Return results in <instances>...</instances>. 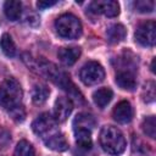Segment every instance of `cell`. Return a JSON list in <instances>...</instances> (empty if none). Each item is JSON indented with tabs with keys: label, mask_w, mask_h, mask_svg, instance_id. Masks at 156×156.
Returning a JSON list of instances; mask_svg holds the SVG:
<instances>
[{
	"label": "cell",
	"mask_w": 156,
	"mask_h": 156,
	"mask_svg": "<svg viewBox=\"0 0 156 156\" xmlns=\"http://www.w3.org/2000/svg\"><path fill=\"white\" fill-rule=\"evenodd\" d=\"M23 91L15 78H6L0 84V106L11 112L21 107Z\"/></svg>",
	"instance_id": "obj_1"
},
{
	"label": "cell",
	"mask_w": 156,
	"mask_h": 156,
	"mask_svg": "<svg viewBox=\"0 0 156 156\" xmlns=\"http://www.w3.org/2000/svg\"><path fill=\"white\" fill-rule=\"evenodd\" d=\"M99 140L102 150L112 156L121 155L126 149V139L122 132L113 126L102 127Z\"/></svg>",
	"instance_id": "obj_2"
},
{
	"label": "cell",
	"mask_w": 156,
	"mask_h": 156,
	"mask_svg": "<svg viewBox=\"0 0 156 156\" xmlns=\"http://www.w3.org/2000/svg\"><path fill=\"white\" fill-rule=\"evenodd\" d=\"M55 28L60 37L76 39L82 34V23L72 13H63L55 21Z\"/></svg>",
	"instance_id": "obj_3"
},
{
	"label": "cell",
	"mask_w": 156,
	"mask_h": 156,
	"mask_svg": "<svg viewBox=\"0 0 156 156\" xmlns=\"http://www.w3.org/2000/svg\"><path fill=\"white\" fill-rule=\"evenodd\" d=\"M40 69H41V71H43V72H44V73H45V74H46V76H48L55 84L60 85V87H61L62 89H65L66 91L77 95L78 99H82V95L79 94V91L76 90V87H74V84L71 82L69 77H68L65 72L60 71L55 65L45 62L44 65L40 66Z\"/></svg>",
	"instance_id": "obj_4"
},
{
	"label": "cell",
	"mask_w": 156,
	"mask_h": 156,
	"mask_svg": "<svg viewBox=\"0 0 156 156\" xmlns=\"http://www.w3.org/2000/svg\"><path fill=\"white\" fill-rule=\"evenodd\" d=\"M79 77L85 85H95L104 80L105 71L99 62L89 61L80 68Z\"/></svg>",
	"instance_id": "obj_5"
},
{
	"label": "cell",
	"mask_w": 156,
	"mask_h": 156,
	"mask_svg": "<svg viewBox=\"0 0 156 156\" xmlns=\"http://www.w3.org/2000/svg\"><path fill=\"white\" fill-rule=\"evenodd\" d=\"M135 40L143 46H154L156 41L155 21H146L139 24L135 30Z\"/></svg>",
	"instance_id": "obj_6"
},
{
	"label": "cell",
	"mask_w": 156,
	"mask_h": 156,
	"mask_svg": "<svg viewBox=\"0 0 156 156\" xmlns=\"http://www.w3.org/2000/svg\"><path fill=\"white\" fill-rule=\"evenodd\" d=\"M56 123L57 122L55 121V118L50 113L45 112V113L39 115L33 121L32 129L37 135H39L44 139L46 135H49V134H51L52 132L56 130Z\"/></svg>",
	"instance_id": "obj_7"
},
{
	"label": "cell",
	"mask_w": 156,
	"mask_h": 156,
	"mask_svg": "<svg viewBox=\"0 0 156 156\" xmlns=\"http://www.w3.org/2000/svg\"><path fill=\"white\" fill-rule=\"evenodd\" d=\"M90 10L94 13H102L107 17H116L119 13V5L113 0H98L90 4Z\"/></svg>",
	"instance_id": "obj_8"
},
{
	"label": "cell",
	"mask_w": 156,
	"mask_h": 156,
	"mask_svg": "<svg viewBox=\"0 0 156 156\" xmlns=\"http://www.w3.org/2000/svg\"><path fill=\"white\" fill-rule=\"evenodd\" d=\"M73 110V102L69 98L66 96H60L56 101H55V106H54V118L56 122H65L68 116L71 115Z\"/></svg>",
	"instance_id": "obj_9"
},
{
	"label": "cell",
	"mask_w": 156,
	"mask_h": 156,
	"mask_svg": "<svg viewBox=\"0 0 156 156\" xmlns=\"http://www.w3.org/2000/svg\"><path fill=\"white\" fill-rule=\"evenodd\" d=\"M112 116H113V119L118 123H122V124H126V123H129L133 118V107L132 105L129 104V101H119L113 111H112Z\"/></svg>",
	"instance_id": "obj_10"
},
{
	"label": "cell",
	"mask_w": 156,
	"mask_h": 156,
	"mask_svg": "<svg viewBox=\"0 0 156 156\" xmlns=\"http://www.w3.org/2000/svg\"><path fill=\"white\" fill-rule=\"evenodd\" d=\"M43 140H44L45 145L54 151H66L68 149V143H67L65 135L60 130L52 132L51 134L46 135Z\"/></svg>",
	"instance_id": "obj_11"
},
{
	"label": "cell",
	"mask_w": 156,
	"mask_h": 156,
	"mask_svg": "<svg viewBox=\"0 0 156 156\" xmlns=\"http://www.w3.org/2000/svg\"><path fill=\"white\" fill-rule=\"evenodd\" d=\"M116 83L119 88H122L124 90H134V88L136 87L135 76L129 69L118 71L116 74Z\"/></svg>",
	"instance_id": "obj_12"
},
{
	"label": "cell",
	"mask_w": 156,
	"mask_h": 156,
	"mask_svg": "<svg viewBox=\"0 0 156 156\" xmlns=\"http://www.w3.org/2000/svg\"><path fill=\"white\" fill-rule=\"evenodd\" d=\"M57 56L60 58V61L66 65V66H71L73 65L78 57L80 56V49L78 46H65L61 48L57 52Z\"/></svg>",
	"instance_id": "obj_13"
},
{
	"label": "cell",
	"mask_w": 156,
	"mask_h": 156,
	"mask_svg": "<svg viewBox=\"0 0 156 156\" xmlns=\"http://www.w3.org/2000/svg\"><path fill=\"white\" fill-rule=\"evenodd\" d=\"M127 30L124 28L123 24L121 23H116L108 27V29L106 30V35H107V40L111 44H117L121 43L124 38H126Z\"/></svg>",
	"instance_id": "obj_14"
},
{
	"label": "cell",
	"mask_w": 156,
	"mask_h": 156,
	"mask_svg": "<svg viewBox=\"0 0 156 156\" xmlns=\"http://www.w3.org/2000/svg\"><path fill=\"white\" fill-rule=\"evenodd\" d=\"M4 12L10 21H17L22 13V4L21 1L9 0L4 4Z\"/></svg>",
	"instance_id": "obj_15"
},
{
	"label": "cell",
	"mask_w": 156,
	"mask_h": 156,
	"mask_svg": "<svg viewBox=\"0 0 156 156\" xmlns=\"http://www.w3.org/2000/svg\"><path fill=\"white\" fill-rule=\"evenodd\" d=\"M76 143L79 149L90 150L91 149V130L88 129H74Z\"/></svg>",
	"instance_id": "obj_16"
},
{
	"label": "cell",
	"mask_w": 156,
	"mask_h": 156,
	"mask_svg": "<svg viewBox=\"0 0 156 156\" xmlns=\"http://www.w3.org/2000/svg\"><path fill=\"white\" fill-rule=\"evenodd\" d=\"M95 119L91 115L88 113H79L76 116L74 121H73V130L74 129H88V130H93V128L95 127Z\"/></svg>",
	"instance_id": "obj_17"
},
{
	"label": "cell",
	"mask_w": 156,
	"mask_h": 156,
	"mask_svg": "<svg viewBox=\"0 0 156 156\" xmlns=\"http://www.w3.org/2000/svg\"><path fill=\"white\" fill-rule=\"evenodd\" d=\"M112 96H113V93H112V90L110 88H100V89L94 91L93 100L98 105V107L104 108L111 101Z\"/></svg>",
	"instance_id": "obj_18"
},
{
	"label": "cell",
	"mask_w": 156,
	"mask_h": 156,
	"mask_svg": "<svg viewBox=\"0 0 156 156\" xmlns=\"http://www.w3.org/2000/svg\"><path fill=\"white\" fill-rule=\"evenodd\" d=\"M49 94H50V90L46 85L37 84V85H34V88L32 90V100L34 104L41 105L46 101V99L49 98Z\"/></svg>",
	"instance_id": "obj_19"
},
{
	"label": "cell",
	"mask_w": 156,
	"mask_h": 156,
	"mask_svg": "<svg viewBox=\"0 0 156 156\" xmlns=\"http://www.w3.org/2000/svg\"><path fill=\"white\" fill-rule=\"evenodd\" d=\"M0 48L2 50V52L9 56V57H13L16 55V45L12 40V38L10 37V34H2L1 39H0Z\"/></svg>",
	"instance_id": "obj_20"
},
{
	"label": "cell",
	"mask_w": 156,
	"mask_h": 156,
	"mask_svg": "<svg viewBox=\"0 0 156 156\" xmlns=\"http://www.w3.org/2000/svg\"><path fill=\"white\" fill-rule=\"evenodd\" d=\"M15 156H35V152L29 141L21 140L15 149Z\"/></svg>",
	"instance_id": "obj_21"
},
{
	"label": "cell",
	"mask_w": 156,
	"mask_h": 156,
	"mask_svg": "<svg viewBox=\"0 0 156 156\" xmlns=\"http://www.w3.org/2000/svg\"><path fill=\"white\" fill-rule=\"evenodd\" d=\"M143 130L151 139H154L156 136V121H155L154 116H149V117H146L144 119V122H143Z\"/></svg>",
	"instance_id": "obj_22"
},
{
	"label": "cell",
	"mask_w": 156,
	"mask_h": 156,
	"mask_svg": "<svg viewBox=\"0 0 156 156\" xmlns=\"http://www.w3.org/2000/svg\"><path fill=\"white\" fill-rule=\"evenodd\" d=\"M133 6H134V9L138 12L150 13L155 9V2L152 0H138V1H134L133 2Z\"/></svg>",
	"instance_id": "obj_23"
},
{
	"label": "cell",
	"mask_w": 156,
	"mask_h": 156,
	"mask_svg": "<svg viewBox=\"0 0 156 156\" xmlns=\"http://www.w3.org/2000/svg\"><path fill=\"white\" fill-rule=\"evenodd\" d=\"M133 151L139 154V155H145L150 152V147L147 144H144L140 139L134 138L133 139Z\"/></svg>",
	"instance_id": "obj_24"
},
{
	"label": "cell",
	"mask_w": 156,
	"mask_h": 156,
	"mask_svg": "<svg viewBox=\"0 0 156 156\" xmlns=\"http://www.w3.org/2000/svg\"><path fill=\"white\" fill-rule=\"evenodd\" d=\"M144 100L146 102H152L155 100V83L147 82L144 88Z\"/></svg>",
	"instance_id": "obj_25"
},
{
	"label": "cell",
	"mask_w": 156,
	"mask_h": 156,
	"mask_svg": "<svg viewBox=\"0 0 156 156\" xmlns=\"http://www.w3.org/2000/svg\"><path fill=\"white\" fill-rule=\"evenodd\" d=\"M11 141V135L7 130L5 129H0V150L5 149Z\"/></svg>",
	"instance_id": "obj_26"
},
{
	"label": "cell",
	"mask_w": 156,
	"mask_h": 156,
	"mask_svg": "<svg viewBox=\"0 0 156 156\" xmlns=\"http://www.w3.org/2000/svg\"><path fill=\"white\" fill-rule=\"evenodd\" d=\"M10 115H11L12 118H13L15 121H17V122H22V121L24 119V110H23L22 106L18 107V108H16V110H13V111H11Z\"/></svg>",
	"instance_id": "obj_27"
},
{
	"label": "cell",
	"mask_w": 156,
	"mask_h": 156,
	"mask_svg": "<svg viewBox=\"0 0 156 156\" xmlns=\"http://www.w3.org/2000/svg\"><path fill=\"white\" fill-rule=\"evenodd\" d=\"M56 4V1H38L37 5L39 9H46V7H50V6H54Z\"/></svg>",
	"instance_id": "obj_28"
},
{
	"label": "cell",
	"mask_w": 156,
	"mask_h": 156,
	"mask_svg": "<svg viewBox=\"0 0 156 156\" xmlns=\"http://www.w3.org/2000/svg\"><path fill=\"white\" fill-rule=\"evenodd\" d=\"M154 67H155V58L152 60V63H151V71L155 73V69H154Z\"/></svg>",
	"instance_id": "obj_29"
}]
</instances>
